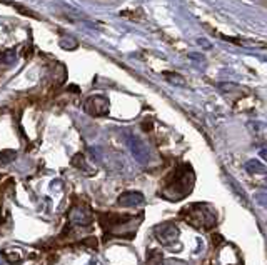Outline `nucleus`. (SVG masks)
Returning a JSON list of instances; mask_svg holds the SVG:
<instances>
[{"label": "nucleus", "instance_id": "f257e3e1", "mask_svg": "<svg viewBox=\"0 0 267 265\" xmlns=\"http://www.w3.org/2000/svg\"><path fill=\"white\" fill-rule=\"evenodd\" d=\"M192 185H194V174L189 165H184V167L177 168L176 172L170 174V177L166 180V188L164 195L160 197H167L170 200H179L184 198L187 194L192 190Z\"/></svg>", "mask_w": 267, "mask_h": 265}, {"label": "nucleus", "instance_id": "f03ea898", "mask_svg": "<svg viewBox=\"0 0 267 265\" xmlns=\"http://www.w3.org/2000/svg\"><path fill=\"white\" fill-rule=\"evenodd\" d=\"M182 217H186L187 224L196 225L197 228H212L216 224V215L209 208H204L202 205H192L182 210Z\"/></svg>", "mask_w": 267, "mask_h": 265}, {"label": "nucleus", "instance_id": "7ed1b4c3", "mask_svg": "<svg viewBox=\"0 0 267 265\" xmlns=\"http://www.w3.org/2000/svg\"><path fill=\"white\" fill-rule=\"evenodd\" d=\"M108 100L107 97H104V95H92V97H88L86 100V104H84V110L92 115V117H102V115H107L108 114Z\"/></svg>", "mask_w": 267, "mask_h": 265}, {"label": "nucleus", "instance_id": "20e7f679", "mask_svg": "<svg viewBox=\"0 0 267 265\" xmlns=\"http://www.w3.org/2000/svg\"><path fill=\"white\" fill-rule=\"evenodd\" d=\"M156 234H157V238L160 240L164 245H170L174 244L177 237H179V230L174 224H162V225H157L156 227Z\"/></svg>", "mask_w": 267, "mask_h": 265}, {"label": "nucleus", "instance_id": "39448f33", "mask_svg": "<svg viewBox=\"0 0 267 265\" xmlns=\"http://www.w3.org/2000/svg\"><path fill=\"white\" fill-rule=\"evenodd\" d=\"M130 148H132L134 157L139 160V162L146 164L147 160H149V148H147V145L142 142V140L130 138Z\"/></svg>", "mask_w": 267, "mask_h": 265}, {"label": "nucleus", "instance_id": "423d86ee", "mask_svg": "<svg viewBox=\"0 0 267 265\" xmlns=\"http://www.w3.org/2000/svg\"><path fill=\"white\" fill-rule=\"evenodd\" d=\"M142 202H144V197L139 192H127L118 197V204L122 207H134V205H139Z\"/></svg>", "mask_w": 267, "mask_h": 265}, {"label": "nucleus", "instance_id": "0eeeda50", "mask_svg": "<svg viewBox=\"0 0 267 265\" xmlns=\"http://www.w3.org/2000/svg\"><path fill=\"white\" fill-rule=\"evenodd\" d=\"M164 77L169 84L172 85H177V87H184L186 85V78L182 77L180 74H176V72H164Z\"/></svg>", "mask_w": 267, "mask_h": 265}, {"label": "nucleus", "instance_id": "6e6552de", "mask_svg": "<svg viewBox=\"0 0 267 265\" xmlns=\"http://www.w3.org/2000/svg\"><path fill=\"white\" fill-rule=\"evenodd\" d=\"M16 152L14 150H2L0 152V165H7V164H10L14 158H16Z\"/></svg>", "mask_w": 267, "mask_h": 265}, {"label": "nucleus", "instance_id": "1a4fd4ad", "mask_svg": "<svg viewBox=\"0 0 267 265\" xmlns=\"http://www.w3.org/2000/svg\"><path fill=\"white\" fill-rule=\"evenodd\" d=\"M162 255L157 250H152L150 254H147V265H162Z\"/></svg>", "mask_w": 267, "mask_h": 265}, {"label": "nucleus", "instance_id": "9d476101", "mask_svg": "<svg viewBox=\"0 0 267 265\" xmlns=\"http://www.w3.org/2000/svg\"><path fill=\"white\" fill-rule=\"evenodd\" d=\"M0 62L2 64H14L16 62V50H7V52L0 54Z\"/></svg>", "mask_w": 267, "mask_h": 265}, {"label": "nucleus", "instance_id": "9b49d317", "mask_svg": "<svg viewBox=\"0 0 267 265\" xmlns=\"http://www.w3.org/2000/svg\"><path fill=\"white\" fill-rule=\"evenodd\" d=\"M58 44H60V47H62L64 50H76V48L78 47V44H77L74 38H70V37H68V38H62Z\"/></svg>", "mask_w": 267, "mask_h": 265}, {"label": "nucleus", "instance_id": "f8f14e48", "mask_svg": "<svg viewBox=\"0 0 267 265\" xmlns=\"http://www.w3.org/2000/svg\"><path fill=\"white\" fill-rule=\"evenodd\" d=\"M246 168L249 170V172H264V165L256 162V160H250V162L246 164Z\"/></svg>", "mask_w": 267, "mask_h": 265}]
</instances>
